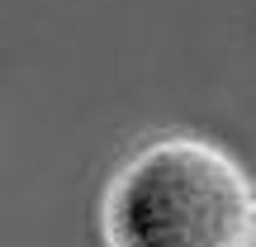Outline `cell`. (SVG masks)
<instances>
[{
    "label": "cell",
    "instance_id": "6da1fadb",
    "mask_svg": "<svg viewBox=\"0 0 256 247\" xmlns=\"http://www.w3.org/2000/svg\"><path fill=\"white\" fill-rule=\"evenodd\" d=\"M100 228L110 247H256V190L218 143L166 133L114 171Z\"/></svg>",
    "mask_w": 256,
    "mask_h": 247
}]
</instances>
